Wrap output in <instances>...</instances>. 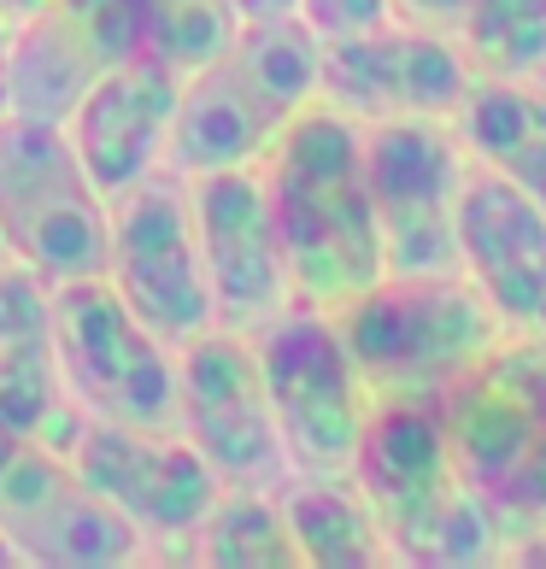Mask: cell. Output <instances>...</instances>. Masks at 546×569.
<instances>
[{
	"label": "cell",
	"instance_id": "cell-13",
	"mask_svg": "<svg viewBox=\"0 0 546 569\" xmlns=\"http://www.w3.org/2000/svg\"><path fill=\"white\" fill-rule=\"evenodd\" d=\"M182 182H188V223H195V247H200L218 323L241 335L265 329L277 311L294 306V293H288V264H282V241H277L259 164L195 171Z\"/></svg>",
	"mask_w": 546,
	"mask_h": 569
},
{
	"label": "cell",
	"instance_id": "cell-7",
	"mask_svg": "<svg viewBox=\"0 0 546 569\" xmlns=\"http://www.w3.org/2000/svg\"><path fill=\"white\" fill-rule=\"evenodd\" d=\"M254 358L277 411V435L288 463L300 470H353L376 399L365 388L353 352L341 347L329 311L288 306L265 329H254Z\"/></svg>",
	"mask_w": 546,
	"mask_h": 569
},
{
	"label": "cell",
	"instance_id": "cell-6",
	"mask_svg": "<svg viewBox=\"0 0 546 569\" xmlns=\"http://www.w3.org/2000/svg\"><path fill=\"white\" fill-rule=\"evenodd\" d=\"M59 382L89 417L130 429H177V352L118 300L107 277L53 288Z\"/></svg>",
	"mask_w": 546,
	"mask_h": 569
},
{
	"label": "cell",
	"instance_id": "cell-33",
	"mask_svg": "<svg viewBox=\"0 0 546 569\" xmlns=\"http://www.w3.org/2000/svg\"><path fill=\"white\" fill-rule=\"evenodd\" d=\"M7 259H12V252H7V241H0V264H7Z\"/></svg>",
	"mask_w": 546,
	"mask_h": 569
},
{
	"label": "cell",
	"instance_id": "cell-30",
	"mask_svg": "<svg viewBox=\"0 0 546 569\" xmlns=\"http://www.w3.org/2000/svg\"><path fill=\"white\" fill-rule=\"evenodd\" d=\"M41 7V0H0V30H7V24H18V18H24V12H36Z\"/></svg>",
	"mask_w": 546,
	"mask_h": 569
},
{
	"label": "cell",
	"instance_id": "cell-2",
	"mask_svg": "<svg viewBox=\"0 0 546 569\" xmlns=\"http://www.w3.org/2000/svg\"><path fill=\"white\" fill-rule=\"evenodd\" d=\"M318 59L324 36L300 12L236 24V36L200 71L182 77L165 164L177 177L259 164L265 147L318 100Z\"/></svg>",
	"mask_w": 546,
	"mask_h": 569
},
{
	"label": "cell",
	"instance_id": "cell-18",
	"mask_svg": "<svg viewBox=\"0 0 546 569\" xmlns=\"http://www.w3.org/2000/svg\"><path fill=\"white\" fill-rule=\"evenodd\" d=\"M177 100H182V71H171L165 59L141 48L100 77L71 107V118L59 123L89 182L107 200L130 194L136 182L159 171L165 141H171V123H177Z\"/></svg>",
	"mask_w": 546,
	"mask_h": 569
},
{
	"label": "cell",
	"instance_id": "cell-15",
	"mask_svg": "<svg viewBox=\"0 0 546 569\" xmlns=\"http://www.w3.org/2000/svg\"><path fill=\"white\" fill-rule=\"evenodd\" d=\"M130 53H141L130 0H41L0 41L12 118L66 123L77 100Z\"/></svg>",
	"mask_w": 546,
	"mask_h": 569
},
{
	"label": "cell",
	"instance_id": "cell-9",
	"mask_svg": "<svg viewBox=\"0 0 546 569\" xmlns=\"http://www.w3.org/2000/svg\"><path fill=\"white\" fill-rule=\"evenodd\" d=\"M476 66L465 41L417 18H383L353 36H324L318 94L359 123L383 118H453L470 94Z\"/></svg>",
	"mask_w": 546,
	"mask_h": 569
},
{
	"label": "cell",
	"instance_id": "cell-8",
	"mask_svg": "<svg viewBox=\"0 0 546 569\" xmlns=\"http://www.w3.org/2000/svg\"><path fill=\"white\" fill-rule=\"evenodd\" d=\"M465 164L470 153L447 118L365 123V182L388 277H447V270H458L453 212Z\"/></svg>",
	"mask_w": 546,
	"mask_h": 569
},
{
	"label": "cell",
	"instance_id": "cell-23",
	"mask_svg": "<svg viewBox=\"0 0 546 569\" xmlns=\"http://www.w3.org/2000/svg\"><path fill=\"white\" fill-rule=\"evenodd\" d=\"M453 30L476 77H535L546 66V0H465Z\"/></svg>",
	"mask_w": 546,
	"mask_h": 569
},
{
	"label": "cell",
	"instance_id": "cell-20",
	"mask_svg": "<svg viewBox=\"0 0 546 569\" xmlns=\"http://www.w3.org/2000/svg\"><path fill=\"white\" fill-rule=\"evenodd\" d=\"M447 123L476 164L546 212V89L529 77H476Z\"/></svg>",
	"mask_w": 546,
	"mask_h": 569
},
{
	"label": "cell",
	"instance_id": "cell-5",
	"mask_svg": "<svg viewBox=\"0 0 546 569\" xmlns=\"http://www.w3.org/2000/svg\"><path fill=\"white\" fill-rule=\"evenodd\" d=\"M0 241L48 288L107 277L112 200L89 182L59 123H0Z\"/></svg>",
	"mask_w": 546,
	"mask_h": 569
},
{
	"label": "cell",
	"instance_id": "cell-32",
	"mask_svg": "<svg viewBox=\"0 0 546 569\" xmlns=\"http://www.w3.org/2000/svg\"><path fill=\"white\" fill-rule=\"evenodd\" d=\"M0 563H12V546L7 540H0Z\"/></svg>",
	"mask_w": 546,
	"mask_h": 569
},
{
	"label": "cell",
	"instance_id": "cell-10",
	"mask_svg": "<svg viewBox=\"0 0 546 569\" xmlns=\"http://www.w3.org/2000/svg\"><path fill=\"white\" fill-rule=\"evenodd\" d=\"M177 435L212 463L224 488L277 481L288 452L254 358V335L212 323L177 352Z\"/></svg>",
	"mask_w": 546,
	"mask_h": 569
},
{
	"label": "cell",
	"instance_id": "cell-11",
	"mask_svg": "<svg viewBox=\"0 0 546 569\" xmlns=\"http://www.w3.org/2000/svg\"><path fill=\"white\" fill-rule=\"evenodd\" d=\"M107 282L171 352H182L195 335L218 323L182 188L147 177L112 200Z\"/></svg>",
	"mask_w": 546,
	"mask_h": 569
},
{
	"label": "cell",
	"instance_id": "cell-28",
	"mask_svg": "<svg viewBox=\"0 0 546 569\" xmlns=\"http://www.w3.org/2000/svg\"><path fill=\"white\" fill-rule=\"evenodd\" d=\"M282 12H294V0H236L241 24H254V18H282Z\"/></svg>",
	"mask_w": 546,
	"mask_h": 569
},
{
	"label": "cell",
	"instance_id": "cell-14",
	"mask_svg": "<svg viewBox=\"0 0 546 569\" xmlns=\"http://www.w3.org/2000/svg\"><path fill=\"white\" fill-rule=\"evenodd\" d=\"M66 458L141 540H165V546L195 535L200 517L212 511V499L224 493L218 470L177 429H130V423L82 417Z\"/></svg>",
	"mask_w": 546,
	"mask_h": 569
},
{
	"label": "cell",
	"instance_id": "cell-12",
	"mask_svg": "<svg viewBox=\"0 0 546 569\" xmlns=\"http://www.w3.org/2000/svg\"><path fill=\"white\" fill-rule=\"evenodd\" d=\"M0 540L41 569H118L141 558V535L89 481L36 440L0 447Z\"/></svg>",
	"mask_w": 546,
	"mask_h": 569
},
{
	"label": "cell",
	"instance_id": "cell-19",
	"mask_svg": "<svg viewBox=\"0 0 546 569\" xmlns=\"http://www.w3.org/2000/svg\"><path fill=\"white\" fill-rule=\"evenodd\" d=\"M77 399L59 382L53 352V288L30 264H0V429L66 458L82 429Z\"/></svg>",
	"mask_w": 546,
	"mask_h": 569
},
{
	"label": "cell",
	"instance_id": "cell-29",
	"mask_svg": "<svg viewBox=\"0 0 546 569\" xmlns=\"http://www.w3.org/2000/svg\"><path fill=\"white\" fill-rule=\"evenodd\" d=\"M517 563H546V529L529 535V540H517Z\"/></svg>",
	"mask_w": 546,
	"mask_h": 569
},
{
	"label": "cell",
	"instance_id": "cell-1",
	"mask_svg": "<svg viewBox=\"0 0 546 569\" xmlns=\"http://www.w3.org/2000/svg\"><path fill=\"white\" fill-rule=\"evenodd\" d=\"M294 306L335 311L388 277L365 182V123L318 94L259 159Z\"/></svg>",
	"mask_w": 546,
	"mask_h": 569
},
{
	"label": "cell",
	"instance_id": "cell-25",
	"mask_svg": "<svg viewBox=\"0 0 546 569\" xmlns=\"http://www.w3.org/2000/svg\"><path fill=\"white\" fill-rule=\"evenodd\" d=\"M488 511L499 522V540H529L546 529V429L535 435V447L517 458V470L488 493Z\"/></svg>",
	"mask_w": 546,
	"mask_h": 569
},
{
	"label": "cell",
	"instance_id": "cell-17",
	"mask_svg": "<svg viewBox=\"0 0 546 569\" xmlns=\"http://www.w3.org/2000/svg\"><path fill=\"white\" fill-rule=\"evenodd\" d=\"M458 270L494 306L499 329L546 335V212L488 164H465L458 182Z\"/></svg>",
	"mask_w": 546,
	"mask_h": 569
},
{
	"label": "cell",
	"instance_id": "cell-31",
	"mask_svg": "<svg viewBox=\"0 0 546 569\" xmlns=\"http://www.w3.org/2000/svg\"><path fill=\"white\" fill-rule=\"evenodd\" d=\"M12 118V100H7V66H0V123Z\"/></svg>",
	"mask_w": 546,
	"mask_h": 569
},
{
	"label": "cell",
	"instance_id": "cell-24",
	"mask_svg": "<svg viewBox=\"0 0 546 569\" xmlns=\"http://www.w3.org/2000/svg\"><path fill=\"white\" fill-rule=\"evenodd\" d=\"M141 48L171 71H200L229 36H236V0H130Z\"/></svg>",
	"mask_w": 546,
	"mask_h": 569
},
{
	"label": "cell",
	"instance_id": "cell-16",
	"mask_svg": "<svg viewBox=\"0 0 546 569\" xmlns=\"http://www.w3.org/2000/svg\"><path fill=\"white\" fill-rule=\"evenodd\" d=\"M435 411L458 476L488 499L546 429V335L506 329Z\"/></svg>",
	"mask_w": 546,
	"mask_h": 569
},
{
	"label": "cell",
	"instance_id": "cell-3",
	"mask_svg": "<svg viewBox=\"0 0 546 569\" xmlns=\"http://www.w3.org/2000/svg\"><path fill=\"white\" fill-rule=\"evenodd\" d=\"M347 476L370 499L388 558L435 563V569L499 558V522L488 499L458 476L435 406H417V399L376 406Z\"/></svg>",
	"mask_w": 546,
	"mask_h": 569
},
{
	"label": "cell",
	"instance_id": "cell-26",
	"mask_svg": "<svg viewBox=\"0 0 546 569\" xmlns=\"http://www.w3.org/2000/svg\"><path fill=\"white\" fill-rule=\"evenodd\" d=\"M294 12L306 18L318 36H353L394 18V0H294Z\"/></svg>",
	"mask_w": 546,
	"mask_h": 569
},
{
	"label": "cell",
	"instance_id": "cell-21",
	"mask_svg": "<svg viewBox=\"0 0 546 569\" xmlns=\"http://www.w3.org/2000/svg\"><path fill=\"white\" fill-rule=\"evenodd\" d=\"M288 540L311 569H376L388 563V540L376 529L370 499L347 470H306V481L277 488Z\"/></svg>",
	"mask_w": 546,
	"mask_h": 569
},
{
	"label": "cell",
	"instance_id": "cell-22",
	"mask_svg": "<svg viewBox=\"0 0 546 569\" xmlns=\"http://www.w3.org/2000/svg\"><path fill=\"white\" fill-rule=\"evenodd\" d=\"M188 558L212 569H294L300 552L288 540V522L277 511V493L265 488H224L200 529L188 535Z\"/></svg>",
	"mask_w": 546,
	"mask_h": 569
},
{
	"label": "cell",
	"instance_id": "cell-27",
	"mask_svg": "<svg viewBox=\"0 0 546 569\" xmlns=\"http://www.w3.org/2000/svg\"><path fill=\"white\" fill-rule=\"evenodd\" d=\"M394 12H400V18H417V24L453 30V24H458V12H465V0H394Z\"/></svg>",
	"mask_w": 546,
	"mask_h": 569
},
{
	"label": "cell",
	"instance_id": "cell-4",
	"mask_svg": "<svg viewBox=\"0 0 546 569\" xmlns=\"http://www.w3.org/2000/svg\"><path fill=\"white\" fill-rule=\"evenodd\" d=\"M341 347L353 352L376 406L417 399L440 406L453 382L465 376L499 335L494 306L470 288L465 270L447 277H383L347 306L329 311Z\"/></svg>",
	"mask_w": 546,
	"mask_h": 569
}]
</instances>
